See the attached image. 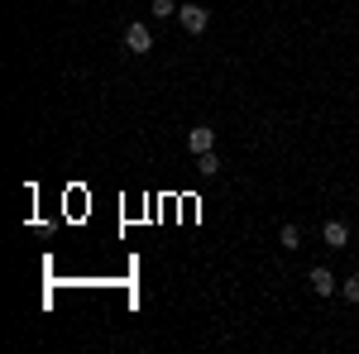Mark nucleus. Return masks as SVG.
<instances>
[{
    "label": "nucleus",
    "mask_w": 359,
    "mask_h": 354,
    "mask_svg": "<svg viewBox=\"0 0 359 354\" xmlns=\"http://www.w3.org/2000/svg\"><path fill=\"white\" fill-rule=\"evenodd\" d=\"M177 20H182V29H187V34H206V25H211V10L187 0V5H177Z\"/></svg>",
    "instance_id": "nucleus-1"
},
{
    "label": "nucleus",
    "mask_w": 359,
    "mask_h": 354,
    "mask_svg": "<svg viewBox=\"0 0 359 354\" xmlns=\"http://www.w3.org/2000/svg\"><path fill=\"white\" fill-rule=\"evenodd\" d=\"M125 48H130V53H149V48H154L149 25H130V29H125Z\"/></svg>",
    "instance_id": "nucleus-3"
},
{
    "label": "nucleus",
    "mask_w": 359,
    "mask_h": 354,
    "mask_svg": "<svg viewBox=\"0 0 359 354\" xmlns=\"http://www.w3.org/2000/svg\"><path fill=\"white\" fill-rule=\"evenodd\" d=\"M187 149H192V154H206V149H216V130H211V125H196L192 135H187Z\"/></svg>",
    "instance_id": "nucleus-5"
},
{
    "label": "nucleus",
    "mask_w": 359,
    "mask_h": 354,
    "mask_svg": "<svg viewBox=\"0 0 359 354\" xmlns=\"http://www.w3.org/2000/svg\"><path fill=\"white\" fill-rule=\"evenodd\" d=\"M154 20H177V0H154Z\"/></svg>",
    "instance_id": "nucleus-8"
},
{
    "label": "nucleus",
    "mask_w": 359,
    "mask_h": 354,
    "mask_svg": "<svg viewBox=\"0 0 359 354\" xmlns=\"http://www.w3.org/2000/svg\"><path fill=\"white\" fill-rule=\"evenodd\" d=\"M340 292H345V301H359V273H350V278L340 282Z\"/></svg>",
    "instance_id": "nucleus-9"
},
{
    "label": "nucleus",
    "mask_w": 359,
    "mask_h": 354,
    "mask_svg": "<svg viewBox=\"0 0 359 354\" xmlns=\"http://www.w3.org/2000/svg\"><path fill=\"white\" fill-rule=\"evenodd\" d=\"M278 245H283V249H297V245H302V230H297V225H283V230H278Z\"/></svg>",
    "instance_id": "nucleus-7"
},
{
    "label": "nucleus",
    "mask_w": 359,
    "mask_h": 354,
    "mask_svg": "<svg viewBox=\"0 0 359 354\" xmlns=\"http://www.w3.org/2000/svg\"><path fill=\"white\" fill-rule=\"evenodd\" d=\"M196 172H201V177H216V172H221V158H216V149L196 154Z\"/></svg>",
    "instance_id": "nucleus-6"
},
{
    "label": "nucleus",
    "mask_w": 359,
    "mask_h": 354,
    "mask_svg": "<svg viewBox=\"0 0 359 354\" xmlns=\"http://www.w3.org/2000/svg\"><path fill=\"white\" fill-rule=\"evenodd\" d=\"M306 282H311V292H316V297H335V273L326 268V264H316V268L306 273Z\"/></svg>",
    "instance_id": "nucleus-2"
},
{
    "label": "nucleus",
    "mask_w": 359,
    "mask_h": 354,
    "mask_svg": "<svg viewBox=\"0 0 359 354\" xmlns=\"http://www.w3.org/2000/svg\"><path fill=\"white\" fill-rule=\"evenodd\" d=\"M321 240L331 249H345L350 245V225H345V220H326V225H321Z\"/></svg>",
    "instance_id": "nucleus-4"
}]
</instances>
